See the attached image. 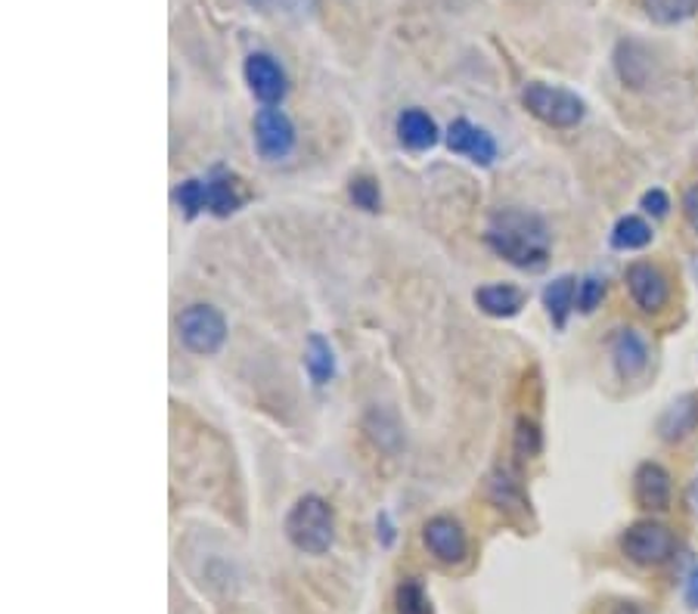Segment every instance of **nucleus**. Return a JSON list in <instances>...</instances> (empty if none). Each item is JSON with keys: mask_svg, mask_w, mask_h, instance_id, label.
<instances>
[{"mask_svg": "<svg viewBox=\"0 0 698 614\" xmlns=\"http://www.w3.org/2000/svg\"><path fill=\"white\" fill-rule=\"evenodd\" d=\"M683 599H686V605L698 612V568L689 574V580H686V590H683Z\"/></svg>", "mask_w": 698, "mask_h": 614, "instance_id": "c85d7f7f", "label": "nucleus"}, {"mask_svg": "<svg viewBox=\"0 0 698 614\" xmlns=\"http://www.w3.org/2000/svg\"><path fill=\"white\" fill-rule=\"evenodd\" d=\"M376 528H379V533H382V547H391V540H394V528H391V521L385 512L376 518Z\"/></svg>", "mask_w": 698, "mask_h": 614, "instance_id": "c756f323", "label": "nucleus"}, {"mask_svg": "<svg viewBox=\"0 0 698 614\" xmlns=\"http://www.w3.org/2000/svg\"><path fill=\"white\" fill-rule=\"evenodd\" d=\"M615 614H646L642 609H639L637 602H621L615 609Z\"/></svg>", "mask_w": 698, "mask_h": 614, "instance_id": "7c9ffc66", "label": "nucleus"}, {"mask_svg": "<svg viewBox=\"0 0 698 614\" xmlns=\"http://www.w3.org/2000/svg\"><path fill=\"white\" fill-rule=\"evenodd\" d=\"M525 292L518 286H510V283H488V286L475 288V305L481 307L488 317H515L522 307H525Z\"/></svg>", "mask_w": 698, "mask_h": 614, "instance_id": "f3484780", "label": "nucleus"}, {"mask_svg": "<svg viewBox=\"0 0 698 614\" xmlns=\"http://www.w3.org/2000/svg\"><path fill=\"white\" fill-rule=\"evenodd\" d=\"M177 335L181 345L196 357H211L224 348L226 342V320L218 307L211 305H189L177 317Z\"/></svg>", "mask_w": 698, "mask_h": 614, "instance_id": "20e7f679", "label": "nucleus"}, {"mask_svg": "<svg viewBox=\"0 0 698 614\" xmlns=\"http://www.w3.org/2000/svg\"><path fill=\"white\" fill-rule=\"evenodd\" d=\"M652 226L646 224L642 218L637 214H627V218H621L612 230V246L617 251H639V248H646L652 243Z\"/></svg>", "mask_w": 698, "mask_h": 614, "instance_id": "aec40b11", "label": "nucleus"}, {"mask_svg": "<svg viewBox=\"0 0 698 614\" xmlns=\"http://www.w3.org/2000/svg\"><path fill=\"white\" fill-rule=\"evenodd\" d=\"M394 612L397 614H434L431 612L429 593L423 590L419 580H404L394 593Z\"/></svg>", "mask_w": 698, "mask_h": 614, "instance_id": "4be33fe9", "label": "nucleus"}, {"mask_svg": "<svg viewBox=\"0 0 698 614\" xmlns=\"http://www.w3.org/2000/svg\"><path fill=\"white\" fill-rule=\"evenodd\" d=\"M602 298H605V283H602L599 277H587V280L577 286V310H580V314H593Z\"/></svg>", "mask_w": 698, "mask_h": 614, "instance_id": "a878e982", "label": "nucleus"}, {"mask_svg": "<svg viewBox=\"0 0 698 614\" xmlns=\"http://www.w3.org/2000/svg\"><path fill=\"white\" fill-rule=\"evenodd\" d=\"M522 102H525V109L535 115L537 122L550 124V127H559V131H565V127H577V124L584 122V115H587V102L580 100L577 94L565 90V87H553V84H543V82L525 84V90H522Z\"/></svg>", "mask_w": 698, "mask_h": 614, "instance_id": "7ed1b4c3", "label": "nucleus"}, {"mask_svg": "<svg viewBox=\"0 0 698 614\" xmlns=\"http://www.w3.org/2000/svg\"><path fill=\"white\" fill-rule=\"evenodd\" d=\"M615 69L624 87L642 90L656 75V57H652V50L646 44L621 41L615 50Z\"/></svg>", "mask_w": 698, "mask_h": 614, "instance_id": "f8f14e48", "label": "nucleus"}, {"mask_svg": "<svg viewBox=\"0 0 698 614\" xmlns=\"http://www.w3.org/2000/svg\"><path fill=\"white\" fill-rule=\"evenodd\" d=\"M683 218L698 233V181L686 186V193H683Z\"/></svg>", "mask_w": 698, "mask_h": 614, "instance_id": "cd10ccee", "label": "nucleus"}, {"mask_svg": "<svg viewBox=\"0 0 698 614\" xmlns=\"http://www.w3.org/2000/svg\"><path fill=\"white\" fill-rule=\"evenodd\" d=\"M621 553L627 555L634 565H642V568H656V565H664L671 562L674 553H677V537L668 525L661 521H634L627 531L621 533Z\"/></svg>", "mask_w": 698, "mask_h": 614, "instance_id": "39448f33", "label": "nucleus"}, {"mask_svg": "<svg viewBox=\"0 0 698 614\" xmlns=\"http://www.w3.org/2000/svg\"><path fill=\"white\" fill-rule=\"evenodd\" d=\"M642 10L658 25H679L698 13V0H642Z\"/></svg>", "mask_w": 698, "mask_h": 614, "instance_id": "412c9836", "label": "nucleus"}, {"mask_svg": "<svg viewBox=\"0 0 698 614\" xmlns=\"http://www.w3.org/2000/svg\"><path fill=\"white\" fill-rule=\"evenodd\" d=\"M540 447H543V434L537 429V422L528 419V416H522L515 422V453L525 456V459H535Z\"/></svg>", "mask_w": 698, "mask_h": 614, "instance_id": "b1692460", "label": "nucleus"}, {"mask_svg": "<svg viewBox=\"0 0 698 614\" xmlns=\"http://www.w3.org/2000/svg\"><path fill=\"white\" fill-rule=\"evenodd\" d=\"M252 3H255V7H265V10H268L273 0H252Z\"/></svg>", "mask_w": 698, "mask_h": 614, "instance_id": "473e14b6", "label": "nucleus"}, {"mask_svg": "<svg viewBox=\"0 0 698 614\" xmlns=\"http://www.w3.org/2000/svg\"><path fill=\"white\" fill-rule=\"evenodd\" d=\"M689 503H693V509H696L698 515V478L689 484Z\"/></svg>", "mask_w": 698, "mask_h": 614, "instance_id": "2f4dec72", "label": "nucleus"}, {"mask_svg": "<svg viewBox=\"0 0 698 614\" xmlns=\"http://www.w3.org/2000/svg\"><path fill=\"white\" fill-rule=\"evenodd\" d=\"M305 367H308L310 382H314V385H320V389L335 379V351H332V345H329L320 332H310L308 335Z\"/></svg>", "mask_w": 698, "mask_h": 614, "instance_id": "6ab92c4d", "label": "nucleus"}, {"mask_svg": "<svg viewBox=\"0 0 698 614\" xmlns=\"http://www.w3.org/2000/svg\"><path fill=\"white\" fill-rule=\"evenodd\" d=\"M630 298L637 302L639 310L646 314H658L661 307H668L671 302V283L664 277V270L652 261H634L624 273Z\"/></svg>", "mask_w": 698, "mask_h": 614, "instance_id": "0eeeda50", "label": "nucleus"}, {"mask_svg": "<svg viewBox=\"0 0 698 614\" xmlns=\"http://www.w3.org/2000/svg\"><path fill=\"white\" fill-rule=\"evenodd\" d=\"M174 202L184 208L186 218H196V214H203L208 211L206 202V181H184V184L174 189Z\"/></svg>", "mask_w": 698, "mask_h": 614, "instance_id": "5701e85b", "label": "nucleus"}, {"mask_svg": "<svg viewBox=\"0 0 698 614\" xmlns=\"http://www.w3.org/2000/svg\"><path fill=\"white\" fill-rule=\"evenodd\" d=\"M289 543L305 555H323L335 543V512L323 496L305 493L286 515Z\"/></svg>", "mask_w": 698, "mask_h": 614, "instance_id": "f03ea898", "label": "nucleus"}, {"mask_svg": "<svg viewBox=\"0 0 698 614\" xmlns=\"http://www.w3.org/2000/svg\"><path fill=\"white\" fill-rule=\"evenodd\" d=\"M348 196L351 202L357 205V208H364V211H379V205H382L379 184H376L372 177H357V181H351Z\"/></svg>", "mask_w": 698, "mask_h": 614, "instance_id": "393cba45", "label": "nucleus"}, {"mask_svg": "<svg viewBox=\"0 0 698 614\" xmlns=\"http://www.w3.org/2000/svg\"><path fill=\"white\" fill-rule=\"evenodd\" d=\"M206 202L211 214L230 218V214L240 211V205H243L240 181H236L230 171H224V168H211L206 177Z\"/></svg>", "mask_w": 698, "mask_h": 614, "instance_id": "2eb2a0df", "label": "nucleus"}, {"mask_svg": "<svg viewBox=\"0 0 698 614\" xmlns=\"http://www.w3.org/2000/svg\"><path fill=\"white\" fill-rule=\"evenodd\" d=\"M612 364L621 379H637L642 369L649 367V345L637 329H617L612 339Z\"/></svg>", "mask_w": 698, "mask_h": 614, "instance_id": "ddd939ff", "label": "nucleus"}, {"mask_svg": "<svg viewBox=\"0 0 698 614\" xmlns=\"http://www.w3.org/2000/svg\"><path fill=\"white\" fill-rule=\"evenodd\" d=\"M255 146L265 162H280L295 149V127L283 109L265 106L255 112Z\"/></svg>", "mask_w": 698, "mask_h": 614, "instance_id": "423d86ee", "label": "nucleus"}, {"mask_svg": "<svg viewBox=\"0 0 698 614\" xmlns=\"http://www.w3.org/2000/svg\"><path fill=\"white\" fill-rule=\"evenodd\" d=\"M438 124L431 119L429 112L423 109H404L397 115V140L413 149V152H426L431 146L438 144Z\"/></svg>", "mask_w": 698, "mask_h": 614, "instance_id": "dca6fc26", "label": "nucleus"}, {"mask_svg": "<svg viewBox=\"0 0 698 614\" xmlns=\"http://www.w3.org/2000/svg\"><path fill=\"white\" fill-rule=\"evenodd\" d=\"M448 149L456 152V156H466L473 164H481V168H488L497 159V140H493L491 134L485 131V127H478L469 119H456L448 127Z\"/></svg>", "mask_w": 698, "mask_h": 614, "instance_id": "9d476101", "label": "nucleus"}, {"mask_svg": "<svg viewBox=\"0 0 698 614\" xmlns=\"http://www.w3.org/2000/svg\"><path fill=\"white\" fill-rule=\"evenodd\" d=\"M577 302V280L575 277H555L550 286L543 288V307H547V314H550V320H553L555 329H565L568 323V314L575 310Z\"/></svg>", "mask_w": 698, "mask_h": 614, "instance_id": "a211bd4d", "label": "nucleus"}, {"mask_svg": "<svg viewBox=\"0 0 698 614\" xmlns=\"http://www.w3.org/2000/svg\"><path fill=\"white\" fill-rule=\"evenodd\" d=\"M671 471L664 469L661 463H642L634 475V496L642 509L649 512H664L671 506Z\"/></svg>", "mask_w": 698, "mask_h": 614, "instance_id": "9b49d317", "label": "nucleus"}, {"mask_svg": "<svg viewBox=\"0 0 698 614\" xmlns=\"http://www.w3.org/2000/svg\"><path fill=\"white\" fill-rule=\"evenodd\" d=\"M642 211L652 214V218H664V214L671 211L668 193H664V189H649V193H642Z\"/></svg>", "mask_w": 698, "mask_h": 614, "instance_id": "bb28decb", "label": "nucleus"}, {"mask_svg": "<svg viewBox=\"0 0 698 614\" xmlns=\"http://www.w3.org/2000/svg\"><path fill=\"white\" fill-rule=\"evenodd\" d=\"M246 82L252 87V94L265 106H277L286 100L289 78L283 72V65L273 60L270 53H252L246 60Z\"/></svg>", "mask_w": 698, "mask_h": 614, "instance_id": "1a4fd4ad", "label": "nucleus"}, {"mask_svg": "<svg viewBox=\"0 0 698 614\" xmlns=\"http://www.w3.org/2000/svg\"><path fill=\"white\" fill-rule=\"evenodd\" d=\"M485 243L497 258L510 261L522 270H540L550 261V243L553 233L547 221L525 211V208H500L493 211L488 230H485Z\"/></svg>", "mask_w": 698, "mask_h": 614, "instance_id": "f257e3e1", "label": "nucleus"}, {"mask_svg": "<svg viewBox=\"0 0 698 614\" xmlns=\"http://www.w3.org/2000/svg\"><path fill=\"white\" fill-rule=\"evenodd\" d=\"M423 543L441 565H460L466 553H469V540L466 531L460 528V521H453L448 515H434L423 528Z\"/></svg>", "mask_w": 698, "mask_h": 614, "instance_id": "6e6552de", "label": "nucleus"}, {"mask_svg": "<svg viewBox=\"0 0 698 614\" xmlns=\"http://www.w3.org/2000/svg\"><path fill=\"white\" fill-rule=\"evenodd\" d=\"M698 429V394H683L658 416V434L668 444H677Z\"/></svg>", "mask_w": 698, "mask_h": 614, "instance_id": "4468645a", "label": "nucleus"}]
</instances>
